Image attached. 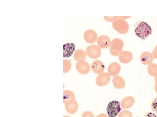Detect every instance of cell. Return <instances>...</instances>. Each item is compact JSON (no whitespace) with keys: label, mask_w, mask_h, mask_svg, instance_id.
<instances>
[{"label":"cell","mask_w":157,"mask_h":117,"mask_svg":"<svg viewBox=\"0 0 157 117\" xmlns=\"http://www.w3.org/2000/svg\"><path fill=\"white\" fill-rule=\"evenodd\" d=\"M151 109L153 112L157 114V97L153 100L151 103Z\"/></svg>","instance_id":"cell-23"},{"label":"cell","mask_w":157,"mask_h":117,"mask_svg":"<svg viewBox=\"0 0 157 117\" xmlns=\"http://www.w3.org/2000/svg\"><path fill=\"white\" fill-rule=\"evenodd\" d=\"M71 60L64 59L63 60V72L67 73L71 69Z\"/></svg>","instance_id":"cell-21"},{"label":"cell","mask_w":157,"mask_h":117,"mask_svg":"<svg viewBox=\"0 0 157 117\" xmlns=\"http://www.w3.org/2000/svg\"><path fill=\"white\" fill-rule=\"evenodd\" d=\"M63 117H71L69 116H64Z\"/></svg>","instance_id":"cell-31"},{"label":"cell","mask_w":157,"mask_h":117,"mask_svg":"<svg viewBox=\"0 0 157 117\" xmlns=\"http://www.w3.org/2000/svg\"><path fill=\"white\" fill-rule=\"evenodd\" d=\"M155 83H157V76H155Z\"/></svg>","instance_id":"cell-29"},{"label":"cell","mask_w":157,"mask_h":117,"mask_svg":"<svg viewBox=\"0 0 157 117\" xmlns=\"http://www.w3.org/2000/svg\"><path fill=\"white\" fill-rule=\"evenodd\" d=\"M113 86L117 89H122L125 86V82L122 77L120 76H116L113 79Z\"/></svg>","instance_id":"cell-17"},{"label":"cell","mask_w":157,"mask_h":117,"mask_svg":"<svg viewBox=\"0 0 157 117\" xmlns=\"http://www.w3.org/2000/svg\"><path fill=\"white\" fill-rule=\"evenodd\" d=\"M155 92L157 93V82L155 83Z\"/></svg>","instance_id":"cell-28"},{"label":"cell","mask_w":157,"mask_h":117,"mask_svg":"<svg viewBox=\"0 0 157 117\" xmlns=\"http://www.w3.org/2000/svg\"><path fill=\"white\" fill-rule=\"evenodd\" d=\"M110 80V75L108 73H103L97 77L96 82L98 86L103 87L109 84Z\"/></svg>","instance_id":"cell-6"},{"label":"cell","mask_w":157,"mask_h":117,"mask_svg":"<svg viewBox=\"0 0 157 117\" xmlns=\"http://www.w3.org/2000/svg\"><path fill=\"white\" fill-rule=\"evenodd\" d=\"M84 38L87 43L93 44L97 41L98 35L95 30L88 29L84 33Z\"/></svg>","instance_id":"cell-7"},{"label":"cell","mask_w":157,"mask_h":117,"mask_svg":"<svg viewBox=\"0 0 157 117\" xmlns=\"http://www.w3.org/2000/svg\"></svg>","instance_id":"cell-32"},{"label":"cell","mask_w":157,"mask_h":117,"mask_svg":"<svg viewBox=\"0 0 157 117\" xmlns=\"http://www.w3.org/2000/svg\"><path fill=\"white\" fill-rule=\"evenodd\" d=\"M135 102V98L132 96H128L123 98L121 102V106L123 109H127L131 108Z\"/></svg>","instance_id":"cell-13"},{"label":"cell","mask_w":157,"mask_h":117,"mask_svg":"<svg viewBox=\"0 0 157 117\" xmlns=\"http://www.w3.org/2000/svg\"><path fill=\"white\" fill-rule=\"evenodd\" d=\"M75 67L78 72L81 74H86L89 73L90 69L89 64L85 61H78Z\"/></svg>","instance_id":"cell-8"},{"label":"cell","mask_w":157,"mask_h":117,"mask_svg":"<svg viewBox=\"0 0 157 117\" xmlns=\"http://www.w3.org/2000/svg\"><path fill=\"white\" fill-rule=\"evenodd\" d=\"M152 55L153 56L154 58H156L157 59V51L156 50L155 48L153 51H152Z\"/></svg>","instance_id":"cell-26"},{"label":"cell","mask_w":157,"mask_h":117,"mask_svg":"<svg viewBox=\"0 0 157 117\" xmlns=\"http://www.w3.org/2000/svg\"><path fill=\"white\" fill-rule=\"evenodd\" d=\"M86 52L90 58L97 59L101 56V48L98 45L91 44L87 47Z\"/></svg>","instance_id":"cell-5"},{"label":"cell","mask_w":157,"mask_h":117,"mask_svg":"<svg viewBox=\"0 0 157 117\" xmlns=\"http://www.w3.org/2000/svg\"><path fill=\"white\" fill-rule=\"evenodd\" d=\"M155 49L156 50V51H157V45L155 47Z\"/></svg>","instance_id":"cell-30"},{"label":"cell","mask_w":157,"mask_h":117,"mask_svg":"<svg viewBox=\"0 0 157 117\" xmlns=\"http://www.w3.org/2000/svg\"><path fill=\"white\" fill-rule=\"evenodd\" d=\"M118 117H133V116L132 113L130 111L124 110L120 113Z\"/></svg>","instance_id":"cell-22"},{"label":"cell","mask_w":157,"mask_h":117,"mask_svg":"<svg viewBox=\"0 0 157 117\" xmlns=\"http://www.w3.org/2000/svg\"><path fill=\"white\" fill-rule=\"evenodd\" d=\"M121 67L119 63L116 62H112L108 67V73L110 76H117L120 73Z\"/></svg>","instance_id":"cell-11"},{"label":"cell","mask_w":157,"mask_h":117,"mask_svg":"<svg viewBox=\"0 0 157 117\" xmlns=\"http://www.w3.org/2000/svg\"><path fill=\"white\" fill-rule=\"evenodd\" d=\"M78 104L76 100L71 104L65 105V109L67 112L71 114L75 113L78 109Z\"/></svg>","instance_id":"cell-18"},{"label":"cell","mask_w":157,"mask_h":117,"mask_svg":"<svg viewBox=\"0 0 157 117\" xmlns=\"http://www.w3.org/2000/svg\"><path fill=\"white\" fill-rule=\"evenodd\" d=\"M86 52L82 49H78L75 51L74 55V58L75 61H85L86 59Z\"/></svg>","instance_id":"cell-19"},{"label":"cell","mask_w":157,"mask_h":117,"mask_svg":"<svg viewBox=\"0 0 157 117\" xmlns=\"http://www.w3.org/2000/svg\"><path fill=\"white\" fill-rule=\"evenodd\" d=\"M124 42L119 38H115L111 41L110 51L111 55L114 56H119L123 51Z\"/></svg>","instance_id":"cell-3"},{"label":"cell","mask_w":157,"mask_h":117,"mask_svg":"<svg viewBox=\"0 0 157 117\" xmlns=\"http://www.w3.org/2000/svg\"><path fill=\"white\" fill-rule=\"evenodd\" d=\"M140 61L144 65H149L152 63L154 58L152 54L148 51H144L140 56Z\"/></svg>","instance_id":"cell-16"},{"label":"cell","mask_w":157,"mask_h":117,"mask_svg":"<svg viewBox=\"0 0 157 117\" xmlns=\"http://www.w3.org/2000/svg\"><path fill=\"white\" fill-rule=\"evenodd\" d=\"M144 117H157V115L155 113L148 112L144 115Z\"/></svg>","instance_id":"cell-25"},{"label":"cell","mask_w":157,"mask_h":117,"mask_svg":"<svg viewBox=\"0 0 157 117\" xmlns=\"http://www.w3.org/2000/svg\"><path fill=\"white\" fill-rule=\"evenodd\" d=\"M148 72L150 76H157V65L155 63H151L148 65Z\"/></svg>","instance_id":"cell-20"},{"label":"cell","mask_w":157,"mask_h":117,"mask_svg":"<svg viewBox=\"0 0 157 117\" xmlns=\"http://www.w3.org/2000/svg\"><path fill=\"white\" fill-rule=\"evenodd\" d=\"M131 16H121L113 22V29L121 34H125L129 29V26L125 19H129Z\"/></svg>","instance_id":"cell-2"},{"label":"cell","mask_w":157,"mask_h":117,"mask_svg":"<svg viewBox=\"0 0 157 117\" xmlns=\"http://www.w3.org/2000/svg\"><path fill=\"white\" fill-rule=\"evenodd\" d=\"M75 49V45L74 43H67L63 45V57L69 58L74 54Z\"/></svg>","instance_id":"cell-12"},{"label":"cell","mask_w":157,"mask_h":117,"mask_svg":"<svg viewBox=\"0 0 157 117\" xmlns=\"http://www.w3.org/2000/svg\"><path fill=\"white\" fill-rule=\"evenodd\" d=\"M97 44L101 48H107L110 46L111 41L108 36L102 35L98 38Z\"/></svg>","instance_id":"cell-9"},{"label":"cell","mask_w":157,"mask_h":117,"mask_svg":"<svg viewBox=\"0 0 157 117\" xmlns=\"http://www.w3.org/2000/svg\"><path fill=\"white\" fill-rule=\"evenodd\" d=\"M96 117H109L107 115L105 114H101L98 115Z\"/></svg>","instance_id":"cell-27"},{"label":"cell","mask_w":157,"mask_h":117,"mask_svg":"<svg viewBox=\"0 0 157 117\" xmlns=\"http://www.w3.org/2000/svg\"><path fill=\"white\" fill-rule=\"evenodd\" d=\"M63 103L65 105L71 104L75 100V94L71 90H64L63 92Z\"/></svg>","instance_id":"cell-15"},{"label":"cell","mask_w":157,"mask_h":117,"mask_svg":"<svg viewBox=\"0 0 157 117\" xmlns=\"http://www.w3.org/2000/svg\"><path fill=\"white\" fill-rule=\"evenodd\" d=\"M91 67L94 73L97 74L103 73L105 69L104 65L103 62L100 60L94 61L91 65Z\"/></svg>","instance_id":"cell-10"},{"label":"cell","mask_w":157,"mask_h":117,"mask_svg":"<svg viewBox=\"0 0 157 117\" xmlns=\"http://www.w3.org/2000/svg\"><path fill=\"white\" fill-rule=\"evenodd\" d=\"M134 32L136 34L140 39L145 40L152 34V29L146 22L140 21L135 24Z\"/></svg>","instance_id":"cell-1"},{"label":"cell","mask_w":157,"mask_h":117,"mask_svg":"<svg viewBox=\"0 0 157 117\" xmlns=\"http://www.w3.org/2000/svg\"><path fill=\"white\" fill-rule=\"evenodd\" d=\"M120 101L113 100L109 103L106 108L109 117H116L120 114L121 110Z\"/></svg>","instance_id":"cell-4"},{"label":"cell","mask_w":157,"mask_h":117,"mask_svg":"<svg viewBox=\"0 0 157 117\" xmlns=\"http://www.w3.org/2000/svg\"><path fill=\"white\" fill-rule=\"evenodd\" d=\"M133 54L130 51H123L119 55V60L122 63H129L133 59Z\"/></svg>","instance_id":"cell-14"},{"label":"cell","mask_w":157,"mask_h":117,"mask_svg":"<svg viewBox=\"0 0 157 117\" xmlns=\"http://www.w3.org/2000/svg\"><path fill=\"white\" fill-rule=\"evenodd\" d=\"M82 117H95L93 113L90 111H86L82 115Z\"/></svg>","instance_id":"cell-24"}]
</instances>
